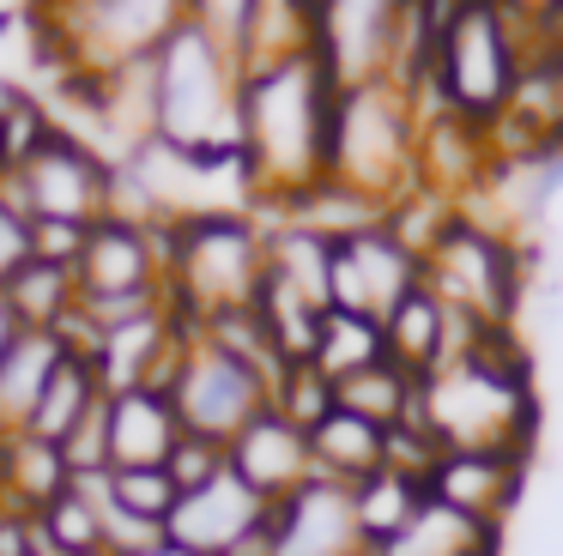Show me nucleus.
Returning a JSON list of instances; mask_svg holds the SVG:
<instances>
[{
    "label": "nucleus",
    "mask_w": 563,
    "mask_h": 556,
    "mask_svg": "<svg viewBox=\"0 0 563 556\" xmlns=\"http://www.w3.org/2000/svg\"><path fill=\"white\" fill-rule=\"evenodd\" d=\"M418 127H424V109L394 79L333 91L328 181H340L352 193H369V200H382L394 212L418 188Z\"/></svg>",
    "instance_id": "obj_4"
},
{
    "label": "nucleus",
    "mask_w": 563,
    "mask_h": 556,
    "mask_svg": "<svg viewBox=\"0 0 563 556\" xmlns=\"http://www.w3.org/2000/svg\"><path fill=\"white\" fill-rule=\"evenodd\" d=\"M49 133H55L49 115H43L25 91H13V85L0 91V169H7V176H13V169L25 164V157L49 140Z\"/></svg>",
    "instance_id": "obj_30"
},
{
    "label": "nucleus",
    "mask_w": 563,
    "mask_h": 556,
    "mask_svg": "<svg viewBox=\"0 0 563 556\" xmlns=\"http://www.w3.org/2000/svg\"><path fill=\"white\" fill-rule=\"evenodd\" d=\"M170 399H176V418H183L188 435H207V442L231 447L236 435L273 405V381L255 363L219 351L195 326L183 357H176V369H170Z\"/></svg>",
    "instance_id": "obj_8"
},
{
    "label": "nucleus",
    "mask_w": 563,
    "mask_h": 556,
    "mask_svg": "<svg viewBox=\"0 0 563 556\" xmlns=\"http://www.w3.org/2000/svg\"><path fill=\"white\" fill-rule=\"evenodd\" d=\"M7 302H13V314H19L25 333H55V326L79 309V278H74V266L31 260L25 273L7 285Z\"/></svg>",
    "instance_id": "obj_26"
},
{
    "label": "nucleus",
    "mask_w": 563,
    "mask_h": 556,
    "mask_svg": "<svg viewBox=\"0 0 563 556\" xmlns=\"http://www.w3.org/2000/svg\"><path fill=\"white\" fill-rule=\"evenodd\" d=\"M62 454H67V471H74V478H86V471H110V393L86 411V423L62 442Z\"/></svg>",
    "instance_id": "obj_33"
},
{
    "label": "nucleus",
    "mask_w": 563,
    "mask_h": 556,
    "mask_svg": "<svg viewBox=\"0 0 563 556\" xmlns=\"http://www.w3.org/2000/svg\"><path fill=\"white\" fill-rule=\"evenodd\" d=\"M267 285V230L243 212H200L164 224V290L183 321L207 326L212 314L255 309Z\"/></svg>",
    "instance_id": "obj_6"
},
{
    "label": "nucleus",
    "mask_w": 563,
    "mask_h": 556,
    "mask_svg": "<svg viewBox=\"0 0 563 556\" xmlns=\"http://www.w3.org/2000/svg\"><path fill=\"white\" fill-rule=\"evenodd\" d=\"M110 169L98 157V145L79 133L55 127L25 164L7 176L0 200H13L19 212H31L37 224H98L110 212Z\"/></svg>",
    "instance_id": "obj_10"
},
{
    "label": "nucleus",
    "mask_w": 563,
    "mask_h": 556,
    "mask_svg": "<svg viewBox=\"0 0 563 556\" xmlns=\"http://www.w3.org/2000/svg\"><path fill=\"white\" fill-rule=\"evenodd\" d=\"M328 121L333 79L316 48L285 60L243 67V176L249 193L291 205L316 181H328Z\"/></svg>",
    "instance_id": "obj_1"
},
{
    "label": "nucleus",
    "mask_w": 563,
    "mask_h": 556,
    "mask_svg": "<svg viewBox=\"0 0 563 556\" xmlns=\"http://www.w3.org/2000/svg\"><path fill=\"white\" fill-rule=\"evenodd\" d=\"M382 357H388V333H382V321L328 309V321H321V345H316V369L328 375V381H345V375L369 369V363H382Z\"/></svg>",
    "instance_id": "obj_28"
},
{
    "label": "nucleus",
    "mask_w": 563,
    "mask_h": 556,
    "mask_svg": "<svg viewBox=\"0 0 563 556\" xmlns=\"http://www.w3.org/2000/svg\"><path fill=\"white\" fill-rule=\"evenodd\" d=\"M309 447H316L321 478H340V483H364L388 466V430L357 418V411H340V405L309 430Z\"/></svg>",
    "instance_id": "obj_21"
},
{
    "label": "nucleus",
    "mask_w": 563,
    "mask_h": 556,
    "mask_svg": "<svg viewBox=\"0 0 563 556\" xmlns=\"http://www.w3.org/2000/svg\"><path fill=\"white\" fill-rule=\"evenodd\" d=\"M0 188H7V169H0Z\"/></svg>",
    "instance_id": "obj_40"
},
{
    "label": "nucleus",
    "mask_w": 563,
    "mask_h": 556,
    "mask_svg": "<svg viewBox=\"0 0 563 556\" xmlns=\"http://www.w3.org/2000/svg\"><path fill=\"white\" fill-rule=\"evenodd\" d=\"M79 302L91 297H128V290H164V224H122V218H98L79 248Z\"/></svg>",
    "instance_id": "obj_14"
},
{
    "label": "nucleus",
    "mask_w": 563,
    "mask_h": 556,
    "mask_svg": "<svg viewBox=\"0 0 563 556\" xmlns=\"http://www.w3.org/2000/svg\"><path fill=\"white\" fill-rule=\"evenodd\" d=\"M424 285V260L394 236V224L357 230L352 242H333V278H328V309L369 314L388 321L412 290Z\"/></svg>",
    "instance_id": "obj_11"
},
{
    "label": "nucleus",
    "mask_w": 563,
    "mask_h": 556,
    "mask_svg": "<svg viewBox=\"0 0 563 556\" xmlns=\"http://www.w3.org/2000/svg\"><path fill=\"white\" fill-rule=\"evenodd\" d=\"M224 466H231V447L207 442V435H183V447L170 454V478L183 483V490H200V483H212Z\"/></svg>",
    "instance_id": "obj_35"
},
{
    "label": "nucleus",
    "mask_w": 563,
    "mask_h": 556,
    "mask_svg": "<svg viewBox=\"0 0 563 556\" xmlns=\"http://www.w3.org/2000/svg\"><path fill=\"white\" fill-rule=\"evenodd\" d=\"M267 526H273V556H369L352 483L340 478H309L297 496H285L273 508Z\"/></svg>",
    "instance_id": "obj_12"
},
{
    "label": "nucleus",
    "mask_w": 563,
    "mask_h": 556,
    "mask_svg": "<svg viewBox=\"0 0 563 556\" xmlns=\"http://www.w3.org/2000/svg\"><path fill=\"white\" fill-rule=\"evenodd\" d=\"M67 363V338L62 333H19L13 351L0 357V435H25L31 411L43 405L55 369Z\"/></svg>",
    "instance_id": "obj_19"
},
{
    "label": "nucleus",
    "mask_w": 563,
    "mask_h": 556,
    "mask_svg": "<svg viewBox=\"0 0 563 556\" xmlns=\"http://www.w3.org/2000/svg\"><path fill=\"white\" fill-rule=\"evenodd\" d=\"M103 399V381H98V363L91 357H74L67 351V363L55 369V381H49V393H43V405L31 411V430L25 435H43V442H55L62 447L67 435L86 423V411Z\"/></svg>",
    "instance_id": "obj_24"
},
{
    "label": "nucleus",
    "mask_w": 563,
    "mask_h": 556,
    "mask_svg": "<svg viewBox=\"0 0 563 556\" xmlns=\"http://www.w3.org/2000/svg\"><path fill=\"white\" fill-rule=\"evenodd\" d=\"M521 91V19L515 0H461L437 31L430 97L466 127H497Z\"/></svg>",
    "instance_id": "obj_5"
},
{
    "label": "nucleus",
    "mask_w": 563,
    "mask_h": 556,
    "mask_svg": "<svg viewBox=\"0 0 563 556\" xmlns=\"http://www.w3.org/2000/svg\"><path fill=\"white\" fill-rule=\"evenodd\" d=\"M183 418H176L170 387H134L110 393V471H140V466H170L183 447Z\"/></svg>",
    "instance_id": "obj_16"
},
{
    "label": "nucleus",
    "mask_w": 563,
    "mask_h": 556,
    "mask_svg": "<svg viewBox=\"0 0 563 556\" xmlns=\"http://www.w3.org/2000/svg\"><path fill=\"white\" fill-rule=\"evenodd\" d=\"M424 490L437 502L461 508V514L485 520V526H503V514L521 502V459L515 454H437Z\"/></svg>",
    "instance_id": "obj_17"
},
{
    "label": "nucleus",
    "mask_w": 563,
    "mask_h": 556,
    "mask_svg": "<svg viewBox=\"0 0 563 556\" xmlns=\"http://www.w3.org/2000/svg\"><path fill=\"white\" fill-rule=\"evenodd\" d=\"M25 333V326H19V314H13V302H7V290H0V357H7V351H13V338Z\"/></svg>",
    "instance_id": "obj_38"
},
{
    "label": "nucleus",
    "mask_w": 563,
    "mask_h": 556,
    "mask_svg": "<svg viewBox=\"0 0 563 556\" xmlns=\"http://www.w3.org/2000/svg\"><path fill=\"white\" fill-rule=\"evenodd\" d=\"M49 19L74 73H115L158 55L188 24V0H55Z\"/></svg>",
    "instance_id": "obj_9"
},
{
    "label": "nucleus",
    "mask_w": 563,
    "mask_h": 556,
    "mask_svg": "<svg viewBox=\"0 0 563 556\" xmlns=\"http://www.w3.org/2000/svg\"><path fill=\"white\" fill-rule=\"evenodd\" d=\"M497 551H503V526H485V520L424 496V508L369 556H497Z\"/></svg>",
    "instance_id": "obj_18"
},
{
    "label": "nucleus",
    "mask_w": 563,
    "mask_h": 556,
    "mask_svg": "<svg viewBox=\"0 0 563 556\" xmlns=\"http://www.w3.org/2000/svg\"><path fill=\"white\" fill-rule=\"evenodd\" d=\"M406 430H424L442 454H515L539 430V405L527 387V363L509 333H485L461 363H442L418 381V405Z\"/></svg>",
    "instance_id": "obj_2"
},
{
    "label": "nucleus",
    "mask_w": 563,
    "mask_h": 556,
    "mask_svg": "<svg viewBox=\"0 0 563 556\" xmlns=\"http://www.w3.org/2000/svg\"><path fill=\"white\" fill-rule=\"evenodd\" d=\"M0 447H7V435H0Z\"/></svg>",
    "instance_id": "obj_41"
},
{
    "label": "nucleus",
    "mask_w": 563,
    "mask_h": 556,
    "mask_svg": "<svg viewBox=\"0 0 563 556\" xmlns=\"http://www.w3.org/2000/svg\"><path fill=\"white\" fill-rule=\"evenodd\" d=\"M255 19H261V0H188V24H200V31L219 48H231L236 60H249Z\"/></svg>",
    "instance_id": "obj_31"
},
{
    "label": "nucleus",
    "mask_w": 563,
    "mask_h": 556,
    "mask_svg": "<svg viewBox=\"0 0 563 556\" xmlns=\"http://www.w3.org/2000/svg\"><path fill=\"white\" fill-rule=\"evenodd\" d=\"M146 556H195V551H183V544H170V538H164L158 551H146Z\"/></svg>",
    "instance_id": "obj_39"
},
{
    "label": "nucleus",
    "mask_w": 563,
    "mask_h": 556,
    "mask_svg": "<svg viewBox=\"0 0 563 556\" xmlns=\"http://www.w3.org/2000/svg\"><path fill=\"white\" fill-rule=\"evenodd\" d=\"M424 478H412V471H394L382 466L376 478L352 483V502H357V526H364V544L376 551V544H388L394 532L406 526V520L424 508Z\"/></svg>",
    "instance_id": "obj_25"
},
{
    "label": "nucleus",
    "mask_w": 563,
    "mask_h": 556,
    "mask_svg": "<svg viewBox=\"0 0 563 556\" xmlns=\"http://www.w3.org/2000/svg\"><path fill=\"white\" fill-rule=\"evenodd\" d=\"M255 314L267 321L273 345H279L285 363H316V345H321V321H328V309H316L309 297H297L285 278L267 273V285H261L255 297Z\"/></svg>",
    "instance_id": "obj_27"
},
{
    "label": "nucleus",
    "mask_w": 563,
    "mask_h": 556,
    "mask_svg": "<svg viewBox=\"0 0 563 556\" xmlns=\"http://www.w3.org/2000/svg\"><path fill=\"white\" fill-rule=\"evenodd\" d=\"M67 490H74V471H67L62 447L43 442V435H7V447H0V502L43 514Z\"/></svg>",
    "instance_id": "obj_20"
},
{
    "label": "nucleus",
    "mask_w": 563,
    "mask_h": 556,
    "mask_svg": "<svg viewBox=\"0 0 563 556\" xmlns=\"http://www.w3.org/2000/svg\"><path fill=\"white\" fill-rule=\"evenodd\" d=\"M31 260H37V218L19 212L13 200H0V290L13 285Z\"/></svg>",
    "instance_id": "obj_34"
},
{
    "label": "nucleus",
    "mask_w": 563,
    "mask_h": 556,
    "mask_svg": "<svg viewBox=\"0 0 563 556\" xmlns=\"http://www.w3.org/2000/svg\"><path fill=\"white\" fill-rule=\"evenodd\" d=\"M273 411L297 423V430H316L333 411V381L316 369V363H285V375L273 381Z\"/></svg>",
    "instance_id": "obj_29"
},
{
    "label": "nucleus",
    "mask_w": 563,
    "mask_h": 556,
    "mask_svg": "<svg viewBox=\"0 0 563 556\" xmlns=\"http://www.w3.org/2000/svg\"><path fill=\"white\" fill-rule=\"evenodd\" d=\"M49 7H55V0H49Z\"/></svg>",
    "instance_id": "obj_43"
},
{
    "label": "nucleus",
    "mask_w": 563,
    "mask_h": 556,
    "mask_svg": "<svg viewBox=\"0 0 563 556\" xmlns=\"http://www.w3.org/2000/svg\"><path fill=\"white\" fill-rule=\"evenodd\" d=\"M267 514L273 508L224 466L212 483L183 490V502H176V514L164 520V532H170V544H183V551H195V556H231L249 532L267 526Z\"/></svg>",
    "instance_id": "obj_13"
},
{
    "label": "nucleus",
    "mask_w": 563,
    "mask_h": 556,
    "mask_svg": "<svg viewBox=\"0 0 563 556\" xmlns=\"http://www.w3.org/2000/svg\"><path fill=\"white\" fill-rule=\"evenodd\" d=\"M115 502L140 520H170L183 502V483L170 478V466H140V471H115Z\"/></svg>",
    "instance_id": "obj_32"
},
{
    "label": "nucleus",
    "mask_w": 563,
    "mask_h": 556,
    "mask_svg": "<svg viewBox=\"0 0 563 556\" xmlns=\"http://www.w3.org/2000/svg\"><path fill=\"white\" fill-rule=\"evenodd\" d=\"M267 273L285 278L297 297L328 309V278H333V242L303 224H273L267 230Z\"/></svg>",
    "instance_id": "obj_23"
},
{
    "label": "nucleus",
    "mask_w": 563,
    "mask_h": 556,
    "mask_svg": "<svg viewBox=\"0 0 563 556\" xmlns=\"http://www.w3.org/2000/svg\"><path fill=\"white\" fill-rule=\"evenodd\" d=\"M0 556H37V514L0 502Z\"/></svg>",
    "instance_id": "obj_37"
},
{
    "label": "nucleus",
    "mask_w": 563,
    "mask_h": 556,
    "mask_svg": "<svg viewBox=\"0 0 563 556\" xmlns=\"http://www.w3.org/2000/svg\"><path fill=\"white\" fill-rule=\"evenodd\" d=\"M158 79V145L212 169H243V60L200 24H183L152 55Z\"/></svg>",
    "instance_id": "obj_3"
},
{
    "label": "nucleus",
    "mask_w": 563,
    "mask_h": 556,
    "mask_svg": "<svg viewBox=\"0 0 563 556\" xmlns=\"http://www.w3.org/2000/svg\"><path fill=\"white\" fill-rule=\"evenodd\" d=\"M231 471L267 508H279L285 496H297L309 478H321V471H316V447H309V430H297V423L285 418V411H273V405L231 442Z\"/></svg>",
    "instance_id": "obj_15"
},
{
    "label": "nucleus",
    "mask_w": 563,
    "mask_h": 556,
    "mask_svg": "<svg viewBox=\"0 0 563 556\" xmlns=\"http://www.w3.org/2000/svg\"><path fill=\"white\" fill-rule=\"evenodd\" d=\"M333 405H340V411H357V418L382 423V430H400V423H412L418 375H406L394 357H382V363H369V369L333 381Z\"/></svg>",
    "instance_id": "obj_22"
},
{
    "label": "nucleus",
    "mask_w": 563,
    "mask_h": 556,
    "mask_svg": "<svg viewBox=\"0 0 563 556\" xmlns=\"http://www.w3.org/2000/svg\"><path fill=\"white\" fill-rule=\"evenodd\" d=\"M91 224H37V260L55 266H79V248H86Z\"/></svg>",
    "instance_id": "obj_36"
},
{
    "label": "nucleus",
    "mask_w": 563,
    "mask_h": 556,
    "mask_svg": "<svg viewBox=\"0 0 563 556\" xmlns=\"http://www.w3.org/2000/svg\"><path fill=\"white\" fill-rule=\"evenodd\" d=\"M98 556H110V551H98Z\"/></svg>",
    "instance_id": "obj_42"
},
{
    "label": "nucleus",
    "mask_w": 563,
    "mask_h": 556,
    "mask_svg": "<svg viewBox=\"0 0 563 556\" xmlns=\"http://www.w3.org/2000/svg\"><path fill=\"white\" fill-rule=\"evenodd\" d=\"M424 285L437 290L449 309L473 314L478 326L509 333L515 309H521V290H527V260L509 236L478 230L454 212L449 230H442L424 254Z\"/></svg>",
    "instance_id": "obj_7"
}]
</instances>
